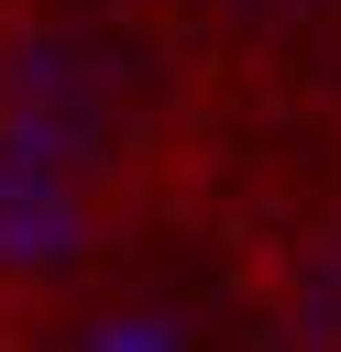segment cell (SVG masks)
I'll list each match as a JSON object with an SVG mask.
<instances>
[{
    "instance_id": "7a4b0ae2",
    "label": "cell",
    "mask_w": 341,
    "mask_h": 352,
    "mask_svg": "<svg viewBox=\"0 0 341 352\" xmlns=\"http://www.w3.org/2000/svg\"><path fill=\"white\" fill-rule=\"evenodd\" d=\"M88 253H99V176L0 154V275L11 286H55Z\"/></svg>"
},
{
    "instance_id": "6da1fadb",
    "label": "cell",
    "mask_w": 341,
    "mask_h": 352,
    "mask_svg": "<svg viewBox=\"0 0 341 352\" xmlns=\"http://www.w3.org/2000/svg\"><path fill=\"white\" fill-rule=\"evenodd\" d=\"M0 154L22 165H66V176H110L121 154V77L88 33H11L0 44Z\"/></svg>"
}]
</instances>
